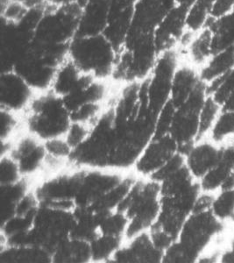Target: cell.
I'll return each mask as SVG.
<instances>
[{
	"label": "cell",
	"mask_w": 234,
	"mask_h": 263,
	"mask_svg": "<svg viewBox=\"0 0 234 263\" xmlns=\"http://www.w3.org/2000/svg\"><path fill=\"white\" fill-rule=\"evenodd\" d=\"M210 210L193 211L177 240L164 252L162 262H195L223 227Z\"/></svg>",
	"instance_id": "6da1fadb"
},
{
	"label": "cell",
	"mask_w": 234,
	"mask_h": 263,
	"mask_svg": "<svg viewBox=\"0 0 234 263\" xmlns=\"http://www.w3.org/2000/svg\"><path fill=\"white\" fill-rule=\"evenodd\" d=\"M22 117L25 131L43 142L65 137L72 124L65 102L51 90L37 93Z\"/></svg>",
	"instance_id": "7a4b0ae2"
},
{
	"label": "cell",
	"mask_w": 234,
	"mask_h": 263,
	"mask_svg": "<svg viewBox=\"0 0 234 263\" xmlns=\"http://www.w3.org/2000/svg\"><path fill=\"white\" fill-rule=\"evenodd\" d=\"M128 218L125 240L149 232L161 212V186L150 178L137 177L118 207Z\"/></svg>",
	"instance_id": "3957f363"
},
{
	"label": "cell",
	"mask_w": 234,
	"mask_h": 263,
	"mask_svg": "<svg viewBox=\"0 0 234 263\" xmlns=\"http://www.w3.org/2000/svg\"><path fill=\"white\" fill-rule=\"evenodd\" d=\"M120 50L105 33L77 35L69 45L68 57L84 74L109 80L113 75Z\"/></svg>",
	"instance_id": "277c9868"
},
{
	"label": "cell",
	"mask_w": 234,
	"mask_h": 263,
	"mask_svg": "<svg viewBox=\"0 0 234 263\" xmlns=\"http://www.w3.org/2000/svg\"><path fill=\"white\" fill-rule=\"evenodd\" d=\"M80 5L45 7L33 31V43L50 48H69L78 34Z\"/></svg>",
	"instance_id": "5b68a950"
},
{
	"label": "cell",
	"mask_w": 234,
	"mask_h": 263,
	"mask_svg": "<svg viewBox=\"0 0 234 263\" xmlns=\"http://www.w3.org/2000/svg\"><path fill=\"white\" fill-rule=\"evenodd\" d=\"M75 223L74 211L40 203L33 227L27 233V245L44 248L52 254L61 244L71 238Z\"/></svg>",
	"instance_id": "8992f818"
},
{
	"label": "cell",
	"mask_w": 234,
	"mask_h": 263,
	"mask_svg": "<svg viewBox=\"0 0 234 263\" xmlns=\"http://www.w3.org/2000/svg\"><path fill=\"white\" fill-rule=\"evenodd\" d=\"M206 85L201 80L186 101L174 111L169 135L177 142L178 152L184 156L198 140L199 115L208 97Z\"/></svg>",
	"instance_id": "52a82bcc"
},
{
	"label": "cell",
	"mask_w": 234,
	"mask_h": 263,
	"mask_svg": "<svg viewBox=\"0 0 234 263\" xmlns=\"http://www.w3.org/2000/svg\"><path fill=\"white\" fill-rule=\"evenodd\" d=\"M200 190V184L196 182L185 192L170 196L161 195V212L152 228L162 231L176 241L183 224L192 213Z\"/></svg>",
	"instance_id": "ba28073f"
},
{
	"label": "cell",
	"mask_w": 234,
	"mask_h": 263,
	"mask_svg": "<svg viewBox=\"0 0 234 263\" xmlns=\"http://www.w3.org/2000/svg\"><path fill=\"white\" fill-rule=\"evenodd\" d=\"M178 66L177 49L164 51L160 54L150 76L144 81L148 106L157 117L170 101L174 73Z\"/></svg>",
	"instance_id": "9c48e42d"
},
{
	"label": "cell",
	"mask_w": 234,
	"mask_h": 263,
	"mask_svg": "<svg viewBox=\"0 0 234 263\" xmlns=\"http://www.w3.org/2000/svg\"><path fill=\"white\" fill-rule=\"evenodd\" d=\"M7 155L17 162L23 177L31 179L37 174L43 173L48 153L43 141L24 130L12 140Z\"/></svg>",
	"instance_id": "30bf717a"
},
{
	"label": "cell",
	"mask_w": 234,
	"mask_h": 263,
	"mask_svg": "<svg viewBox=\"0 0 234 263\" xmlns=\"http://www.w3.org/2000/svg\"><path fill=\"white\" fill-rule=\"evenodd\" d=\"M36 94V91L17 72L14 70L1 72V109L23 115L30 106Z\"/></svg>",
	"instance_id": "8fae6325"
},
{
	"label": "cell",
	"mask_w": 234,
	"mask_h": 263,
	"mask_svg": "<svg viewBox=\"0 0 234 263\" xmlns=\"http://www.w3.org/2000/svg\"><path fill=\"white\" fill-rule=\"evenodd\" d=\"M178 153V146L170 135L153 138L133 167L139 177L150 178Z\"/></svg>",
	"instance_id": "7c38bea8"
},
{
	"label": "cell",
	"mask_w": 234,
	"mask_h": 263,
	"mask_svg": "<svg viewBox=\"0 0 234 263\" xmlns=\"http://www.w3.org/2000/svg\"><path fill=\"white\" fill-rule=\"evenodd\" d=\"M80 16L77 35H95L107 29L113 0H79Z\"/></svg>",
	"instance_id": "4fadbf2b"
},
{
	"label": "cell",
	"mask_w": 234,
	"mask_h": 263,
	"mask_svg": "<svg viewBox=\"0 0 234 263\" xmlns=\"http://www.w3.org/2000/svg\"><path fill=\"white\" fill-rule=\"evenodd\" d=\"M163 254L146 232L125 240L110 262H162Z\"/></svg>",
	"instance_id": "5bb4252c"
},
{
	"label": "cell",
	"mask_w": 234,
	"mask_h": 263,
	"mask_svg": "<svg viewBox=\"0 0 234 263\" xmlns=\"http://www.w3.org/2000/svg\"><path fill=\"white\" fill-rule=\"evenodd\" d=\"M188 9L185 6L177 5L156 27L153 37L160 53L174 48L178 44L186 30Z\"/></svg>",
	"instance_id": "9a60e30c"
},
{
	"label": "cell",
	"mask_w": 234,
	"mask_h": 263,
	"mask_svg": "<svg viewBox=\"0 0 234 263\" xmlns=\"http://www.w3.org/2000/svg\"><path fill=\"white\" fill-rule=\"evenodd\" d=\"M96 78L84 74L69 57L58 68L51 90L65 99Z\"/></svg>",
	"instance_id": "2e32d148"
},
{
	"label": "cell",
	"mask_w": 234,
	"mask_h": 263,
	"mask_svg": "<svg viewBox=\"0 0 234 263\" xmlns=\"http://www.w3.org/2000/svg\"><path fill=\"white\" fill-rule=\"evenodd\" d=\"M196 143L187 153L185 162L194 178L201 179L219 162L221 148L206 142Z\"/></svg>",
	"instance_id": "e0dca14e"
},
{
	"label": "cell",
	"mask_w": 234,
	"mask_h": 263,
	"mask_svg": "<svg viewBox=\"0 0 234 263\" xmlns=\"http://www.w3.org/2000/svg\"><path fill=\"white\" fill-rule=\"evenodd\" d=\"M234 172V146L222 147L219 162L200 179L204 192H213L222 188L226 179Z\"/></svg>",
	"instance_id": "ac0fdd59"
},
{
	"label": "cell",
	"mask_w": 234,
	"mask_h": 263,
	"mask_svg": "<svg viewBox=\"0 0 234 263\" xmlns=\"http://www.w3.org/2000/svg\"><path fill=\"white\" fill-rule=\"evenodd\" d=\"M204 27H208L212 33V55L233 48L234 10L220 18H214L210 16Z\"/></svg>",
	"instance_id": "d6986e66"
},
{
	"label": "cell",
	"mask_w": 234,
	"mask_h": 263,
	"mask_svg": "<svg viewBox=\"0 0 234 263\" xmlns=\"http://www.w3.org/2000/svg\"><path fill=\"white\" fill-rule=\"evenodd\" d=\"M201 79L199 74L188 66H178L174 73L170 101L174 108L179 107L186 101Z\"/></svg>",
	"instance_id": "ffe728a7"
},
{
	"label": "cell",
	"mask_w": 234,
	"mask_h": 263,
	"mask_svg": "<svg viewBox=\"0 0 234 263\" xmlns=\"http://www.w3.org/2000/svg\"><path fill=\"white\" fill-rule=\"evenodd\" d=\"M2 262H53L51 253L36 246H5L1 248Z\"/></svg>",
	"instance_id": "44dd1931"
},
{
	"label": "cell",
	"mask_w": 234,
	"mask_h": 263,
	"mask_svg": "<svg viewBox=\"0 0 234 263\" xmlns=\"http://www.w3.org/2000/svg\"><path fill=\"white\" fill-rule=\"evenodd\" d=\"M31 179L23 178L20 182L1 187V224L15 216L18 203L33 190Z\"/></svg>",
	"instance_id": "7402d4cb"
},
{
	"label": "cell",
	"mask_w": 234,
	"mask_h": 263,
	"mask_svg": "<svg viewBox=\"0 0 234 263\" xmlns=\"http://www.w3.org/2000/svg\"><path fill=\"white\" fill-rule=\"evenodd\" d=\"M53 262H90V244L82 239L69 238L52 254Z\"/></svg>",
	"instance_id": "603a6c76"
},
{
	"label": "cell",
	"mask_w": 234,
	"mask_h": 263,
	"mask_svg": "<svg viewBox=\"0 0 234 263\" xmlns=\"http://www.w3.org/2000/svg\"><path fill=\"white\" fill-rule=\"evenodd\" d=\"M232 69H234V48H231L210 57V62L203 68L199 77L205 84H210Z\"/></svg>",
	"instance_id": "cb8c5ba5"
},
{
	"label": "cell",
	"mask_w": 234,
	"mask_h": 263,
	"mask_svg": "<svg viewBox=\"0 0 234 263\" xmlns=\"http://www.w3.org/2000/svg\"><path fill=\"white\" fill-rule=\"evenodd\" d=\"M124 241V238L109 236L99 233V235L90 242L91 261L110 262L120 247L123 245Z\"/></svg>",
	"instance_id": "d4e9b609"
},
{
	"label": "cell",
	"mask_w": 234,
	"mask_h": 263,
	"mask_svg": "<svg viewBox=\"0 0 234 263\" xmlns=\"http://www.w3.org/2000/svg\"><path fill=\"white\" fill-rule=\"evenodd\" d=\"M211 42L212 33L208 27L199 31L186 48L190 60L196 64H203L212 57Z\"/></svg>",
	"instance_id": "484cf974"
},
{
	"label": "cell",
	"mask_w": 234,
	"mask_h": 263,
	"mask_svg": "<svg viewBox=\"0 0 234 263\" xmlns=\"http://www.w3.org/2000/svg\"><path fill=\"white\" fill-rule=\"evenodd\" d=\"M128 227V218L118 210L105 213L99 224V233L109 236L126 237Z\"/></svg>",
	"instance_id": "4316f807"
},
{
	"label": "cell",
	"mask_w": 234,
	"mask_h": 263,
	"mask_svg": "<svg viewBox=\"0 0 234 263\" xmlns=\"http://www.w3.org/2000/svg\"><path fill=\"white\" fill-rule=\"evenodd\" d=\"M24 130L22 115L1 109V141H12Z\"/></svg>",
	"instance_id": "83f0119b"
},
{
	"label": "cell",
	"mask_w": 234,
	"mask_h": 263,
	"mask_svg": "<svg viewBox=\"0 0 234 263\" xmlns=\"http://www.w3.org/2000/svg\"><path fill=\"white\" fill-rule=\"evenodd\" d=\"M211 212L219 220L234 221V188L221 190L219 197L214 198Z\"/></svg>",
	"instance_id": "f1b7e54d"
},
{
	"label": "cell",
	"mask_w": 234,
	"mask_h": 263,
	"mask_svg": "<svg viewBox=\"0 0 234 263\" xmlns=\"http://www.w3.org/2000/svg\"><path fill=\"white\" fill-rule=\"evenodd\" d=\"M220 108H221L220 105L214 101V99L211 97L208 96L207 99H205L199 115L198 140L201 139L205 134H207L208 132L211 130L214 123L216 121L217 116Z\"/></svg>",
	"instance_id": "f546056e"
},
{
	"label": "cell",
	"mask_w": 234,
	"mask_h": 263,
	"mask_svg": "<svg viewBox=\"0 0 234 263\" xmlns=\"http://www.w3.org/2000/svg\"><path fill=\"white\" fill-rule=\"evenodd\" d=\"M22 176L18 163L9 155L1 156L0 162V185H10L20 182Z\"/></svg>",
	"instance_id": "4dcf8cb0"
},
{
	"label": "cell",
	"mask_w": 234,
	"mask_h": 263,
	"mask_svg": "<svg viewBox=\"0 0 234 263\" xmlns=\"http://www.w3.org/2000/svg\"><path fill=\"white\" fill-rule=\"evenodd\" d=\"M234 134V111H222L211 128V137L215 141H221Z\"/></svg>",
	"instance_id": "1f68e13d"
},
{
	"label": "cell",
	"mask_w": 234,
	"mask_h": 263,
	"mask_svg": "<svg viewBox=\"0 0 234 263\" xmlns=\"http://www.w3.org/2000/svg\"><path fill=\"white\" fill-rule=\"evenodd\" d=\"M92 126L83 123L72 121L69 131L67 133L65 139L72 149L80 146L90 135Z\"/></svg>",
	"instance_id": "d6a6232c"
},
{
	"label": "cell",
	"mask_w": 234,
	"mask_h": 263,
	"mask_svg": "<svg viewBox=\"0 0 234 263\" xmlns=\"http://www.w3.org/2000/svg\"><path fill=\"white\" fill-rule=\"evenodd\" d=\"M44 143L48 155L55 158L68 160L69 162V157L73 149L69 146L65 137L53 139L50 141H46Z\"/></svg>",
	"instance_id": "836d02e7"
},
{
	"label": "cell",
	"mask_w": 234,
	"mask_h": 263,
	"mask_svg": "<svg viewBox=\"0 0 234 263\" xmlns=\"http://www.w3.org/2000/svg\"><path fill=\"white\" fill-rule=\"evenodd\" d=\"M234 10V0H216L210 11V17L220 18Z\"/></svg>",
	"instance_id": "e575fe53"
},
{
	"label": "cell",
	"mask_w": 234,
	"mask_h": 263,
	"mask_svg": "<svg viewBox=\"0 0 234 263\" xmlns=\"http://www.w3.org/2000/svg\"><path fill=\"white\" fill-rule=\"evenodd\" d=\"M79 3V0H46V7L59 8L67 7Z\"/></svg>",
	"instance_id": "d590c367"
},
{
	"label": "cell",
	"mask_w": 234,
	"mask_h": 263,
	"mask_svg": "<svg viewBox=\"0 0 234 263\" xmlns=\"http://www.w3.org/2000/svg\"><path fill=\"white\" fill-rule=\"evenodd\" d=\"M220 260L222 262H234V240L231 244V248L228 251L225 252L221 255Z\"/></svg>",
	"instance_id": "8d00e7d4"
},
{
	"label": "cell",
	"mask_w": 234,
	"mask_h": 263,
	"mask_svg": "<svg viewBox=\"0 0 234 263\" xmlns=\"http://www.w3.org/2000/svg\"><path fill=\"white\" fill-rule=\"evenodd\" d=\"M196 1L197 0H177V5L185 6L187 8H189L190 6H192L193 4L195 3Z\"/></svg>",
	"instance_id": "74e56055"
},
{
	"label": "cell",
	"mask_w": 234,
	"mask_h": 263,
	"mask_svg": "<svg viewBox=\"0 0 234 263\" xmlns=\"http://www.w3.org/2000/svg\"><path fill=\"white\" fill-rule=\"evenodd\" d=\"M233 48H234V46H233Z\"/></svg>",
	"instance_id": "f35d334b"
}]
</instances>
